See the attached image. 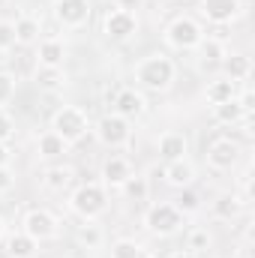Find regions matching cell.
I'll return each mask as SVG.
<instances>
[{"mask_svg": "<svg viewBox=\"0 0 255 258\" xmlns=\"http://www.w3.org/2000/svg\"><path fill=\"white\" fill-rule=\"evenodd\" d=\"M132 75H135V84L141 90H150V93H165L174 78H177V63L165 54V51H153L147 57H141L138 63L132 66Z\"/></svg>", "mask_w": 255, "mask_h": 258, "instance_id": "cell-1", "label": "cell"}, {"mask_svg": "<svg viewBox=\"0 0 255 258\" xmlns=\"http://www.w3.org/2000/svg\"><path fill=\"white\" fill-rule=\"evenodd\" d=\"M69 210L84 222H96L108 210V189L102 183H81L69 195Z\"/></svg>", "mask_w": 255, "mask_h": 258, "instance_id": "cell-2", "label": "cell"}, {"mask_svg": "<svg viewBox=\"0 0 255 258\" xmlns=\"http://www.w3.org/2000/svg\"><path fill=\"white\" fill-rule=\"evenodd\" d=\"M162 36H165V45L174 51H195L198 42L204 39V27L195 15H174L165 24Z\"/></svg>", "mask_w": 255, "mask_h": 258, "instance_id": "cell-3", "label": "cell"}, {"mask_svg": "<svg viewBox=\"0 0 255 258\" xmlns=\"http://www.w3.org/2000/svg\"><path fill=\"white\" fill-rule=\"evenodd\" d=\"M183 225H186V216L171 201L150 204L147 213H144V228L156 237H174L177 231H183Z\"/></svg>", "mask_w": 255, "mask_h": 258, "instance_id": "cell-4", "label": "cell"}, {"mask_svg": "<svg viewBox=\"0 0 255 258\" xmlns=\"http://www.w3.org/2000/svg\"><path fill=\"white\" fill-rule=\"evenodd\" d=\"M51 132H57L66 144H78L90 132V117L78 105H60L51 114Z\"/></svg>", "mask_w": 255, "mask_h": 258, "instance_id": "cell-5", "label": "cell"}, {"mask_svg": "<svg viewBox=\"0 0 255 258\" xmlns=\"http://www.w3.org/2000/svg\"><path fill=\"white\" fill-rule=\"evenodd\" d=\"M102 33H105V39H111V42H117V45L129 42V39L138 33V18H135V12H129L123 6H108L105 15H102Z\"/></svg>", "mask_w": 255, "mask_h": 258, "instance_id": "cell-6", "label": "cell"}, {"mask_svg": "<svg viewBox=\"0 0 255 258\" xmlns=\"http://www.w3.org/2000/svg\"><path fill=\"white\" fill-rule=\"evenodd\" d=\"M21 231L24 234H30L36 243H45V240H54L57 237V231H60V219L48 210V207H33V210H27L24 213V219H21Z\"/></svg>", "mask_w": 255, "mask_h": 258, "instance_id": "cell-7", "label": "cell"}, {"mask_svg": "<svg viewBox=\"0 0 255 258\" xmlns=\"http://www.w3.org/2000/svg\"><path fill=\"white\" fill-rule=\"evenodd\" d=\"M51 15L63 30H81L93 15V3L90 0H54Z\"/></svg>", "mask_w": 255, "mask_h": 258, "instance_id": "cell-8", "label": "cell"}, {"mask_svg": "<svg viewBox=\"0 0 255 258\" xmlns=\"http://www.w3.org/2000/svg\"><path fill=\"white\" fill-rule=\"evenodd\" d=\"M198 15L213 27H228L243 15V0H198Z\"/></svg>", "mask_w": 255, "mask_h": 258, "instance_id": "cell-9", "label": "cell"}, {"mask_svg": "<svg viewBox=\"0 0 255 258\" xmlns=\"http://www.w3.org/2000/svg\"><path fill=\"white\" fill-rule=\"evenodd\" d=\"M96 138L105 144V147H111V150H120V147H126L129 141H132V126H129V120L123 117H117L114 111L111 114H102L99 120H96Z\"/></svg>", "mask_w": 255, "mask_h": 258, "instance_id": "cell-10", "label": "cell"}, {"mask_svg": "<svg viewBox=\"0 0 255 258\" xmlns=\"http://www.w3.org/2000/svg\"><path fill=\"white\" fill-rule=\"evenodd\" d=\"M204 159H207V165L213 171H231L240 162V144L234 138H228V135H219V138H213L207 144Z\"/></svg>", "mask_w": 255, "mask_h": 258, "instance_id": "cell-11", "label": "cell"}, {"mask_svg": "<svg viewBox=\"0 0 255 258\" xmlns=\"http://www.w3.org/2000/svg\"><path fill=\"white\" fill-rule=\"evenodd\" d=\"M111 111L117 114V117H123V120H138L144 111H147V99H144V93L141 90H135V87H120L117 93H114V99H111Z\"/></svg>", "mask_w": 255, "mask_h": 258, "instance_id": "cell-12", "label": "cell"}, {"mask_svg": "<svg viewBox=\"0 0 255 258\" xmlns=\"http://www.w3.org/2000/svg\"><path fill=\"white\" fill-rule=\"evenodd\" d=\"M156 153H159L162 162L183 159V156L189 153V138H186L183 132H177V129H168V132L159 135V141H156Z\"/></svg>", "mask_w": 255, "mask_h": 258, "instance_id": "cell-13", "label": "cell"}, {"mask_svg": "<svg viewBox=\"0 0 255 258\" xmlns=\"http://www.w3.org/2000/svg\"><path fill=\"white\" fill-rule=\"evenodd\" d=\"M132 174H135V168L126 156H108L102 162V186L105 189H120Z\"/></svg>", "mask_w": 255, "mask_h": 258, "instance_id": "cell-14", "label": "cell"}, {"mask_svg": "<svg viewBox=\"0 0 255 258\" xmlns=\"http://www.w3.org/2000/svg\"><path fill=\"white\" fill-rule=\"evenodd\" d=\"M195 174H198V171H195V165H192L189 156L162 165V177H165V183L174 186V189H186V186H192V183H195Z\"/></svg>", "mask_w": 255, "mask_h": 258, "instance_id": "cell-15", "label": "cell"}, {"mask_svg": "<svg viewBox=\"0 0 255 258\" xmlns=\"http://www.w3.org/2000/svg\"><path fill=\"white\" fill-rule=\"evenodd\" d=\"M195 51H198V66H201L204 72L219 69V66H222V57L228 54V51H225V42H222V39H213V36H204Z\"/></svg>", "mask_w": 255, "mask_h": 258, "instance_id": "cell-16", "label": "cell"}, {"mask_svg": "<svg viewBox=\"0 0 255 258\" xmlns=\"http://www.w3.org/2000/svg\"><path fill=\"white\" fill-rule=\"evenodd\" d=\"M210 114H213V120H216L219 126H237V123H249V117H252V114H246V111H243V105L237 102V96H234V99H228V102L210 105Z\"/></svg>", "mask_w": 255, "mask_h": 258, "instance_id": "cell-17", "label": "cell"}, {"mask_svg": "<svg viewBox=\"0 0 255 258\" xmlns=\"http://www.w3.org/2000/svg\"><path fill=\"white\" fill-rule=\"evenodd\" d=\"M36 60L39 66H63L66 63V42L60 36H45L36 42Z\"/></svg>", "mask_w": 255, "mask_h": 258, "instance_id": "cell-18", "label": "cell"}, {"mask_svg": "<svg viewBox=\"0 0 255 258\" xmlns=\"http://www.w3.org/2000/svg\"><path fill=\"white\" fill-rule=\"evenodd\" d=\"M3 252H6V258H33L39 252V243L24 231H12L3 240Z\"/></svg>", "mask_w": 255, "mask_h": 258, "instance_id": "cell-19", "label": "cell"}, {"mask_svg": "<svg viewBox=\"0 0 255 258\" xmlns=\"http://www.w3.org/2000/svg\"><path fill=\"white\" fill-rule=\"evenodd\" d=\"M219 69L225 72V78H231V81L240 84V81H246L252 75V57L243 54V51H231V54L222 57V66Z\"/></svg>", "mask_w": 255, "mask_h": 258, "instance_id": "cell-20", "label": "cell"}, {"mask_svg": "<svg viewBox=\"0 0 255 258\" xmlns=\"http://www.w3.org/2000/svg\"><path fill=\"white\" fill-rule=\"evenodd\" d=\"M12 24H15V45L30 48V45L39 42V36H42V21H39L36 15H21V18H15Z\"/></svg>", "mask_w": 255, "mask_h": 258, "instance_id": "cell-21", "label": "cell"}, {"mask_svg": "<svg viewBox=\"0 0 255 258\" xmlns=\"http://www.w3.org/2000/svg\"><path fill=\"white\" fill-rule=\"evenodd\" d=\"M243 210H246V204L240 201L237 192H222V195H216V201H213V216L216 219H225V222L240 219Z\"/></svg>", "mask_w": 255, "mask_h": 258, "instance_id": "cell-22", "label": "cell"}, {"mask_svg": "<svg viewBox=\"0 0 255 258\" xmlns=\"http://www.w3.org/2000/svg\"><path fill=\"white\" fill-rule=\"evenodd\" d=\"M33 81H36V87L39 90H60L66 81H69V75H66L63 66H36V72H33Z\"/></svg>", "mask_w": 255, "mask_h": 258, "instance_id": "cell-23", "label": "cell"}, {"mask_svg": "<svg viewBox=\"0 0 255 258\" xmlns=\"http://www.w3.org/2000/svg\"><path fill=\"white\" fill-rule=\"evenodd\" d=\"M36 153H39V159H60V156L69 153V144H66L57 132L48 129V132H42L36 138Z\"/></svg>", "mask_w": 255, "mask_h": 258, "instance_id": "cell-24", "label": "cell"}, {"mask_svg": "<svg viewBox=\"0 0 255 258\" xmlns=\"http://www.w3.org/2000/svg\"><path fill=\"white\" fill-rule=\"evenodd\" d=\"M237 96V81H231V78H213V81H207V87H204V99L210 102V105H219V102H228V99H234Z\"/></svg>", "mask_w": 255, "mask_h": 258, "instance_id": "cell-25", "label": "cell"}, {"mask_svg": "<svg viewBox=\"0 0 255 258\" xmlns=\"http://www.w3.org/2000/svg\"><path fill=\"white\" fill-rule=\"evenodd\" d=\"M72 177H75V171H72L69 165H51V168L42 174V183H45L51 192H63V189H69Z\"/></svg>", "mask_w": 255, "mask_h": 258, "instance_id": "cell-26", "label": "cell"}, {"mask_svg": "<svg viewBox=\"0 0 255 258\" xmlns=\"http://www.w3.org/2000/svg\"><path fill=\"white\" fill-rule=\"evenodd\" d=\"M171 204H174L183 216H195V213L201 210V195L195 192L192 186H186V189H177V195L171 198Z\"/></svg>", "mask_w": 255, "mask_h": 258, "instance_id": "cell-27", "label": "cell"}, {"mask_svg": "<svg viewBox=\"0 0 255 258\" xmlns=\"http://www.w3.org/2000/svg\"><path fill=\"white\" fill-rule=\"evenodd\" d=\"M183 240H186V249H189L192 255H201V252H207V249H210V243H213L210 231H207V228H201V225L189 228Z\"/></svg>", "mask_w": 255, "mask_h": 258, "instance_id": "cell-28", "label": "cell"}, {"mask_svg": "<svg viewBox=\"0 0 255 258\" xmlns=\"http://www.w3.org/2000/svg\"><path fill=\"white\" fill-rule=\"evenodd\" d=\"M120 192L126 195V201H135V204H141V201H147V195H150V186H147V180H144V177L132 174L126 183L120 186Z\"/></svg>", "mask_w": 255, "mask_h": 258, "instance_id": "cell-29", "label": "cell"}, {"mask_svg": "<svg viewBox=\"0 0 255 258\" xmlns=\"http://www.w3.org/2000/svg\"><path fill=\"white\" fill-rule=\"evenodd\" d=\"M111 258H144V246L132 237H120L111 243Z\"/></svg>", "mask_w": 255, "mask_h": 258, "instance_id": "cell-30", "label": "cell"}, {"mask_svg": "<svg viewBox=\"0 0 255 258\" xmlns=\"http://www.w3.org/2000/svg\"><path fill=\"white\" fill-rule=\"evenodd\" d=\"M15 90H18V78L6 69H0V108H6L12 99H15Z\"/></svg>", "mask_w": 255, "mask_h": 258, "instance_id": "cell-31", "label": "cell"}, {"mask_svg": "<svg viewBox=\"0 0 255 258\" xmlns=\"http://www.w3.org/2000/svg\"><path fill=\"white\" fill-rule=\"evenodd\" d=\"M78 243H84L87 249H96V246L102 243V228H99L96 222H84V225L78 228Z\"/></svg>", "mask_w": 255, "mask_h": 258, "instance_id": "cell-32", "label": "cell"}, {"mask_svg": "<svg viewBox=\"0 0 255 258\" xmlns=\"http://www.w3.org/2000/svg\"><path fill=\"white\" fill-rule=\"evenodd\" d=\"M12 138H15V117L6 108H0V144H9Z\"/></svg>", "mask_w": 255, "mask_h": 258, "instance_id": "cell-33", "label": "cell"}, {"mask_svg": "<svg viewBox=\"0 0 255 258\" xmlns=\"http://www.w3.org/2000/svg\"><path fill=\"white\" fill-rule=\"evenodd\" d=\"M12 45H15V24L0 21V51H9Z\"/></svg>", "mask_w": 255, "mask_h": 258, "instance_id": "cell-34", "label": "cell"}, {"mask_svg": "<svg viewBox=\"0 0 255 258\" xmlns=\"http://www.w3.org/2000/svg\"><path fill=\"white\" fill-rule=\"evenodd\" d=\"M12 186H15V174H12V168H9V165H0V195H6Z\"/></svg>", "mask_w": 255, "mask_h": 258, "instance_id": "cell-35", "label": "cell"}, {"mask_svg": "<svg viewBox=\"0 0 255 258\" xmlns=\"http://www.w3.org/2000/svg\"><path fill=\"white\" fill-rule=\"evenodd\" d=\"M237 102L243 105V111H246V114H252V111H255V96H252V90H249V87H246L243 93H237Z\"/></svg>", "mask_w": 255, "mask_h": 258, "instance_id": "cell-36", "label": "cell"}, {"mask_svg": "<svg viewBox=\"0 0 255 258\" xmlns=\"http://www.w3.org/2000/svg\"><path fill=\"white\" fill-rule=\"evenodd\" d=\"M12 162V150H9V144H0V165H9Z\"/></svg>", "mask_w": 255, "mask_h": 258, "instance_id": "cell-37", "label": "cell"}, {"mask_svg": "<svg viewBox=\"0 0 255 258\" xmlns=\"http://www.w3.org/2000/svg\"><path fill=\"white\" fill-rule=\"evenodd\" d=\"M138 3H141V0H117V6H123V9H129V12H132Z\"/></svg>", "mask_w": 255, "mask_h": 258, "instance_id": "cell-38", "label": "cell"}, {"mask_svg": "<svg viewBox=\"0 0 255 258\" xmlns=\"http://www.w3.org/2000/svg\"><path fill=\"white\" fill-rule=\"evenodd\" d=\"M168 258H198V255H192L189 249H177V252H171Z\"/></svg>", "mask_w": 255, "mask_h": 258, "instance_id": "cell-39", "label": "cell"}, {"mask_svg": "<svg viewBox=\"0 0 255 258\" xmlns=\"http://www.w3.org/2000/svg\"><path fill=\"white\" fill-rule=\"evenodd\" d=\"M3 237H6V219L0 216V240H3Z\"/></svg>", "mask_w": 255, "mask_h": 258, "instance_id": "cell-40", "label": "cell"}, {"mask_svg": "<svg viewBox=\"0 0 255 258\" xmlns=\"http://www.w3.org/2000/svg\"><path fill=\"white\" fill-rule=\"evenodd\" d=\"M171 3H183V0H171Z\"/></svg>", "mask_w": 255, "mask_h": 258, "instance_id": "cell-41", "label": "cell"}, {"mask_svg": "<svg viewBox=\"0 0 255 258\" xmlns=\"http://www.w3.org/2000/svg\"><path fill=\"white\" fill-rule=\"evenodd\" d=\"M144 258H153V255H147V252H144Z\"/></svg>", "mask_w": 255, "mask_h": 258, "instance_id": "cell-42", "label": "cell"}]
</instances>
